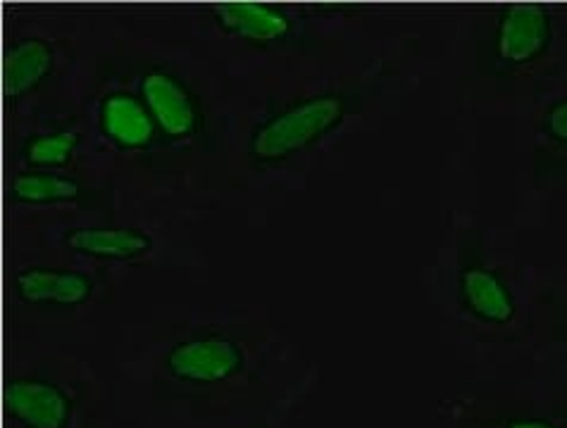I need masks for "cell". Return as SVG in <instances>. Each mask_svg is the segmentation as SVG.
Returning <instances> with one entry per match:
<instances>
[{"mask_svg": "<svg viewBox=\"0 0 567 428\" xmlns=\"http://www.w3.org/2000/svg\"><path fill=\"white\" fill-rule=\"evenodd\" d=\"M144 95L157 124H161L169 136H184L192 132V126L196 122L194 105L192 98H188V93L175 82V79L163 72L148 74L144 79Z\"/></svg>", "mask_w": 567, "mask_h": 428, "instance_id": "5b68a950", "label": "cell"}, {"mask_svg": "<svg viewBox=\"0 0 567 428\" xmlns=\"http://www.w3.org/2000/svg\"><path fill=\"white\" fill-rule=\"evenodd\" d=\"M6 405L27 428H62L70 419L68 398L45 380H14L6 390Z\"/></svg>", "mask_w": 567, "mask_h": 428, "instance_id": "3957f363", "label": "cell"}, {"mask_svg": "<svg viewBox=\"0 0 567 428\" xmlns=\"http://www.w3.org/2000/svg\"><path fill=\"white\" fill-rule=\"evenodd\" d=\"M550 36L548 12L537 6H515L503 14L498 27V53L508 62H529L537 58Z\"/></svg>", "mask_w": 567, "mask_h": 428, "instance_id": "277c9868", "label": "cell"}, {"mask_svg": "<svg viewBox=\"0 0 567 428\" xmlns=\"http://www.w3.org/2000/svg\"><path fill=\"white\" fill-rule=\"evenodd\" d=\"M244 355L239 347L223 338H203L177 345L169 353V372L184 380L213 384L231 376L241 367Z\"/></svg>", "mask_w": 567, "mask_h": 428, "instance_id": "7a4b0ae2", "label": "cell"}, {"mask_svg": "<svg viewBox=\"0 0 567 428\" xmlns=\"http://www.w3.org/2000/svg\"><path fill=\"white\" fill-rule=\"evenodd\" d=\"M341 115L343 101L339 95H318L260 126L250 140V150L260 160H279V157L293 155L332 129Z\"/></svg>", "mask_w": 567, "mask_h": 428, "instance_id": "6da1fadb", "label": "cell"}, {"mask_svg": "<svg viewBox=\"0 0 567 428\" xmlns=\"http://www.w3.org/2000/svg\"><path fill=\"white\" fill-rule=\"evenodd\" d=\"M101 124L110 138L130 148L144 146L153 134V124L144 105H138L127 93L110 95L101 109Z\"/></svg>", "mask_w": 567, "mask_h": 428, "instance_id": "9c48e42d", "label": "cell"}, {"mask_svg": "<svg viewBox=\"0 0 567 428\" xmlns=\"http://www.w3.org/2000/svg\"><path fill=\"white\" fill-rule=\"evenodd\" d=\"M12 194L22 202H65L79 196V188L55 174H22L12 184Z\"/></svg>", "mask_w": 567, "mask_h": 428, "instance_id": "7c38bea8", "label": "cell"}, {"mask_svg": "<svg viewBox=\"0 0 567 428\" xmlns=\"http://www.w3.org/2000/svg\"><path fill=\"white\" fill-rule=\"evenodd\" d=\"M546 129L554 138L567 143V101L558 103L554 109H550L546 117Z\"/></svg>", "mask_w": 567, "mask_h": 428, "instance_id": "5bb4252c", "label": "cell"}, {"mask_svg": "<svg viewBox=\"0 0 567 428\" xmlns=\"http://www.w3.org/2000/svg\"><path fill=\"white\" fill-rule=\"evenodd\" d=\"M463 295L467 305L477 316L494 324H506L513 320V300L511 293L492 272L472 267L463 274Z\"/></svg>", "mask_w": 567, "mask_h": 428, "instance_id": "8fae6325", "label": "cell"}, {"mask_svg": "<svg viewBox=\"0 0 567 428\" xmlns=\"http://www.w3.org/2000/svg\"><path fill=\"white\" fill-rule=\"evenodd\" d=\"M217 22L231 34L254 41H275L289 31L284 12L262 3H223L213 8Z\"/></svg>", "mask_w": 567, "mask_h": 428, "instance_id": "52a82bcc", "label": "cell"}, {"mask_svg": "<svg viewBox=\"0 0 567 428\" xmlns=\"http://www.w3.org/2000/svg\"><path fill=\"white\" fill-rule=\"evenodd\" d=\"M68 243L93 258L127 260L151 248V238L134 229H76L70 231Z\"/></svg>", "mask_w": 567, "mask_h": 428, "instance_id": "30bf717a", "label": "cell"}, {"mask_svg": "<svg viewBox=\"0 0 567 428\" xmlns=\"http://www.w3.org/2000/svg\"><path fill=\"white\" fill-rule=\"evenodd\" d=\"M74 146H76V134L58 132V134L41 136L31 143L27 157L29 163H37V165H65Z\"/></svg>", "mask_w": 567, "mask_h": 428, "instance_id": "4fadbf2b", "label": "cell"}, {"mask_svg": "<svg viewBox=\"0 0 567 428\" xmlns=\"http://www.w3.org/2000/svg\"><path fill=\"white\" fill-rule=\"evenodd\" d=\"M508 428H556V426L542 419H519V421H513Z\"/></svg>", "mask_w": 567, "mask_h": 428, "instance_id": "9a60e30c", "label": "cell"}, {"mask_svg": "<svg viewBox=\"0 0 567 428\" xmlns=\"http://www.w3.org/2000/svg\"><path fill=\"white\" fill-rule=\"evenodd\" d=\"M18 289L31 303L82 305L91 295V281L79 272L60 269H29L18 276Z\"/></svg>", "mask_w": 567, "mask_h": 428, "instance_id": "8992f818", "label": "cell"}, {"mask_svg": "<svg viewBox=\"0 0 567 428\" xmlns=\"http://www.w3.org/2000/svg\"><path fill=\"white\" fill-rule=\"evenodd\" d=\"M53 53L49 43L39 39H24L14 43L3 62V88L8 98L27 93L49 74Z\"/></svg>", "mask_w": 567, "mask_h": 428, "instance_id": "ba28073f", "label": "cell"}]
</instances>
